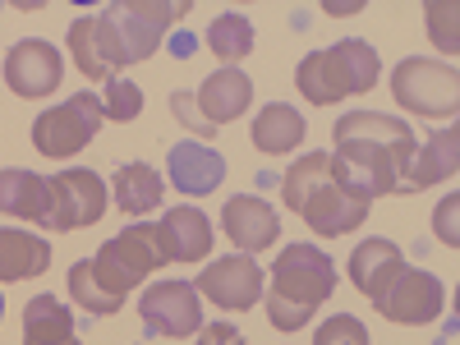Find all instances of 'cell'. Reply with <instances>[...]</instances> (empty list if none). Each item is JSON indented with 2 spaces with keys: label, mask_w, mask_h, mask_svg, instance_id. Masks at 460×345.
I'll return each instance as SVG.
<instances>
[{
  "label": "cell",
  "mask_w": 460,
  "mask_h": 345,
  "mask_svg": "<svg viewBox=\"0 0 460 345\" xmlns=\"http://www.w3.org/2000/svg\"><path fill=\"white\" fill-rule=\"evenodd\" d=\"M281 199L314 235H327V240L359 230L368 208H373L368 189L350 175V166L336 152H309V157H299L281 180Z\"/></svg>",
  "instance_id": "obj_1"
},
{
  "label": "cell",
  "mask_w": 460,
  "mask_h": 345,
  "mask_svg": "<svg viewBox=\"0 0 460 345\" xmlns=\"http://www.w3.org/2000/svg\"><path fill=\"white\" fill-rule=\"evenodd\" d=\"M414 129L377 111H350L336 125V157L368 189V199L401 194V175L414 157Z\"/></svg>",
  "instance_id": "obj_2"
},
{
  "label": "cell",
  "mask_w": 460,
  "mask_h": 345,
  "mask_svg": "<svg viewBox=\"0 0 460 345\" xmlns=\"http://www.w3.org/2000/svg\"><path fill=\"white\" fill-rule=\"evenodd\" d=\"M336 290V262L318 244H290L272 262V290H267V323L277 332L309 327L314 314Z\"/></svg>",
  "instance_id": "obj_3"
},
{
  "label": "cell",
  "mask_w": 460,
  "mask_h": 345,
  "mask_svg": "<svg viewBox=\"0 0 460 345\" xmlns=\"http://www.w3.org/2000/svg\"><path fill=\"white\" fill-rule=\"evenodd\" d=\"M377 69H382L377 51L368 42H359V37H345V42H336L327 51H309V56H304L295 84H299V93H304L309 106H332L341 97L373 93Z\"/></svg>",
  "instance_id": "obj_4"
},
{
  "label": "cell",
  "mask_w": 460,
  "mask_h": 345,
  "mask_svg": "<svg viewBox=\"0 0 460 345\" xmlns=\"http://www.w3.org/2000/svg\"><path fill=\"white\" fill-rule=\"evenodd\" d=\"M171 262L166 253V240H162V226H147V221H134L125 226L120 235H111L97 253H93V267H97V277L115 290V295H125L147 281L152 272H162V267Z\"/></svg>",
  "instance_id": "obj_5"
},
{
  "label": "cell",
  "mask_w": 460,
  "mask_h": 345,
  "mask_svg": "<svg viewBox=\"0 0 460 345\" xmlns=\"http://www.w3.org/2000/svg\"><path fill=\"white\" fill-rule=\"evenodd\" d=\"M102 125H106L102 97L74 93L69 102L51 106L47 115H37V125H32V147L42 152V157H51V162H65V157H74V152H84V147L97 138Z\"/></svg>",
  "instance_id": "obj_6"
},
{
  "label": "cell",
  "mask_w": 460,
  "mask_h": 345,
  "mask_svg": "<svg viewBox=\"0 0 460 345\" xmlns=\"http://www.w3.org/2000/svg\"><path fill=\"white\" fill-rule=\"evenodd\" d=\"M392 93L405 111L414 115H429V120H451L456 106H460V74L442 60H424V56H410L396 65L392 74Z\"/></svg>",
  "instance_id": "obj_7"
},
{
  "label": "cell",
  "mask_w": 460,
  "mask_h": 345,
  "mask_svg": "<svg viewBox=\"0 0 460 345\" xmlns=\"http://www.w3.org/2000/svg\"><path fill=\"white\" fill-rule=\"evenodd\" d=\"M106 212V184L97 171L74 166L47 180V230H84Z\"/></svg>",
  "instance_id": "obj_8"
},
{
  "label": "cell",
  "mask_w": 460,
  "mask_h": 345,
  "mask_svg": "<svg viewBox=\"0 0 460 345\" xmlns=\"http://www.w3.org/2000/svg\"><path fill=\"white\" fill-rule=\"evenodd\" d=\"M138 314H143V332L147 336H199L203 327V299L194 290V281H157L147 286L138 299Z\"/></svg>",
  "instance_id": "obj_9"
},
{
  "label": "cell",
  "mask_w": 460,
  "mask_h": 345,
  "mask_svg": "<svg viewBox=\"0 0 460 345\" xmlns=\"http://www.w3.org/2000/svg\"><path fill=\"white\" fill-rule=\"evenodd\" d=\"M69 51H74V65H79L84 79L93 84H115V74L129 69L125 60V47H120V32H115L111 14H84L69 23Z\"/></svg>",
  "instance_id": "obj_10"
},
{
  "label": "cell",
  "mask_w": 460,
  "mask_h": 345,
  "mask_svg": "<svg viewBox=\"0 0 460 345\" xmlns=\"http://www.w3.org/2000/svg\"><path fill=\"white\" fill-rule=\"evenodd\" d=\"M65 79V60L51 42L42 37H23V42L10 47L5 56V84L14 88V97L37 102V97H51Z\"/></svg>",
  "instance_id": "obj_11"
},
{
  "label": "cell",
  "mask_w": 460,
  "mask_h": 345,
  "mask_svg": "<svg viewBox=\"0 0 460 345\" xmlns=\"http://www.w3.org/2000/svg\"><path fill=\"white\" fill-rule=\"evenodd\" d=\"M194 290H199L203 299H212L217 309H226V314L258 309V295H262V267H258L249 253L221 258V262L208 267V272H199Z\"/></svg>",
  "instance_id": "obj_12"
},
{
  "label": "cell",
  "mask_w": 460,
  "mask_h": 345,
  "mask_svg": "<svg viewBox=\"0 0 460 345\" xmlns=\"http://www.w3.org/2000/svg\"><path fill=\"white\" fill-rule=\"evenodd\" d=\"M442 309H447L442 281L419 272V267H405V272L396 277V286L377 299V314L387 323H401V327H424V323L442 318Z\"/></svg>",
  "instance_id": "obj_13"
},
{
  "label": "cell",
  "mask_w": 460,
  "mask_h": 345,
  "mask_svg": "<svg viewBox=\"0 0 460 345\" xmlns=\"http://www.w3.org/2000/svg\"><path fill=\"white\" fill-rule=\"evenodd\" d=\"M221 230H226V240L235 244L240 253H262V249L277 244L281 221H277V212L267 208L262 199L240 194V199H230V203L221 208Z\"/></svg>",
  "instance_id": "obj_14"
},
{
  "label": "cell",
  "mask_w": 460,
  "mask_h": 345,
  "mask_svg": "<svg viewBox=\"0 0 460 345\" xmlns=\"http://www.w3.org/2000/svg\"><path fill=\"white\" fill-rule=\"evenodd\" d=\"M166 175H171V184L180 189L184 199H208L226 180V157L212 152L208 143H175Z\"/></svg>",
  "instance_id": "obj_15"
},
{
  "label": "cell",
  "mask_w": 460,
  "mask_h": 345,
  "mask_svg": "<svg viewBox=\"0 0 460 345\" xmlns=\"http://www.w3.org/2000/svg\"><path fill=\"white\" fill-rule=\"evenodd\" d=\"M350 286L359 290V295H368L373 304L387 295L392 286H396V277L405 272V258H401V249L392 244V240H364V244H355V253H350Z\"/></svg>",
  "instance_id": "obj_16"
},
{
  "label": "cell",
  "mask_w": 460,
  "mask_h": 345,
  "mask_svg": "<svg viewBox=\"0 0 460 345\" xmlns=\"http://www.w3.org/2000/svg\"><path fill=\"white\" fill-rule=\"evenodd\" d=\"M249 102H253V84H249L244 69H217V74H208L203 88L194 93V106H199V115H203L212 129L240 120V115L249 111Z\"/></svg>",
  "instance_id": "obj_17"
},
{
  "label": "cell",
  "mask_w": 460,
  "mask_h": 345,
  "mask_svg": "<svg viewBox=\"0 0 460 345\" xmlns=\"http://www.w3.org/2000/svg\"><path fill=\"white\" fill-rule=\"evenodd\" d=\"M460 171V134L456 129H438L424 147H414V157L401 175V189L414 194V189H433L442 180H456Z\"/></svg>",
  "instance_id": "obj_18"
},
{
  "label": "cell",
  "mask_w": 460,
  "mask_h": 345,
  "mask_svg": "<svg viewBox=\"0 0 460 345\" xmlns=\"http://www.w3.org/2000/svg\"><path fill=\"white\" fill-rule=\"evenodd\" d=\"M162 240L171 262H203L212 253V221L199 208H171L162 217Z\"/></svg>",
  "instance_id": "obj_19"
},
{
  "label": "cell",
  "mask_w": 460,
  "mask_h": 345,
  "mask_svg": "<svg viewBox=\"0 0 460 345\" xmlns=\"http://www.w3.org/2000/svg\"><path fill=\"white\" fill-rule=\"evenodd\" d=\"M51 267V240L32 230H0V286L32 281Z\"/></svg>",
  "instance_id": "obj_20"
},
{
  "label": "cell",
  "mask_w": 460,
  "mask_h": 345,
  "mask_svg": "<svg viewBox=\"0 0 460 345\" xmlns=\"http://www.w3.org/2000/svg\"><path fill=\"white\" fill-rule=\"evenodd\" d=\"M304 134H309V125H304V115L286 102H272V106H262L258 111V120L249 129L253 147L267 152V157H286V152H295L304 143Z\"/></svg>",
  "instance_id": "obj_21"
},
{
  "label": "cell",
  "mask_w": 460,
  "mask_h": 345,
  "mask_svg": "<svg viewBox=\"0 0 460 345\" xmlns=\"http://www.w3.org/2000/svg\"><path fill=\"white\" fill-rule=\"evenodd\" d=\"M23 345H79L74 314L56 295H37L23 309Z\"/></svg>",
  "instance_id": "obj_22"
},
{
  "label": "cell",
  "mask_w": 460,
  "mask_h": 345,
  "mask_svg": "<svg viewBox=\"0 0 460 345\" xmlns=\"http://www.w3.org/2000/svg\"><path fill=\"white\" fill-rule=\"evenodd\" d=\"M0 212L47 226V180L19 166H5L0 171Z\"/></svg>",
  "instance_id": "obj_23"
},
{
  "label": "cell",
  "mask_w": 460,
  "mask_h": 345,
  "mask_svg": "<svg viewBox=\"0 0 460 345\" xmlns=\"http://www.w3.org/2000/svg\"><path fill=\"white\" fill-rule=\"evenodd\" d=\"M115 208L120 212H129V217H143V212H152L162 199H166V180L152 171L147 162H129V166H120L115 171Z\"/></svg>",
  "instance_id": "obj_24"
},
{
  "label": "cell",
  "mask_w": 460,
  "mask_h": 345,
  "mask_svg": "<svg viewBox=\"0 0 460 345\" xmlns=\"http://www.w3.org/2000/svg\"><path fill=\"white\" fill-rule=\"evenodd\" d=\"M69 295H74V304L79 309H88V314H97V318H115L125 309V295H115L102 277H97V267H93V258H84V262H74L69 267Z\"/></svg>",
  "instance_id": "obj_25"
},
{
  "label": "cell",
  "mask_w": 460,
  "mask_h": 345,
  "mask_svg": "<svg viewBox=\"0 0 460 345\" xmlns=\"http://www.w3.org/2000/svg\"><path fill=\"white\" fill-rule=\"evenodd\" d=\"M208 47L221 60V69H235L244 56H253V23L244 14H221L208 28Z\"/></svg>",
  "instance_id": "obj_26"
},
{
  "label": "cell",
  "mask_w": 460,
  "mask_h": 345,
  "mask_svg": "<svg viewBox=\"0 0 460 345\" xmlns=\"http://www.w3.org/2000/svg\"><path fill=\"white\" fill-rule=\"evenodd\" d=\"M106 14H111L115 32H120V47H125V60H129V65H143V60L157 56V47H162V32H166V28H157V23H147V19L129 14L125 5H111Z\"/></svg>",
  "instance_id": "obj_27"
},
{
  "label": "cell",
  "mask_w": 460,
  "mask_h": 345,
  "mask_svg": "<svg viewBox=\"0 0 460 345\" xmlns=\"http://www.w3.org/2000/svg\"><path fill=\"white\" fill-rule=\"evenodd\" d=\"M138 111H143V88H138V84L115 79V84L106 88V97H102V115H106V120L125 125V120H134Z\"/></svg>",
  "instance_id": "obj_28"
},
{
  "label": "cell",
  "mask_w": 460,
  "mask_h": 345,
  "mask_svg": "<svg viewBox=\"0 0 460 345\" xmlns=\"http://www.w3.org/2000/svg\"><path fill=\"white\" fill-rule=\"evenodd\" d=\"M424 14H429V37H433V47L442 51V56H456V5L447 0H429L424 5Z\"/></svg>",
  "instance_id": "obj_29"
},
{
  "label": "cell",
  "mask_w": 460,
  "mask_h": 345,
  "mask_svg": "<svg viewBox=\"0 0 460 345\" xmlns=\"http://www.w3.org/2000/svg\"><path fill=\"white\" fill-rule=\"evenodd\" d=\"M314 345H373V341H368V332H364V323H359V318L336 314L332 323H323V327H318Z\"/></svg>",
  "instance_id": "obj_30"
},
{
  "label": "cell",
  "mask_w": 460,
  "mask_h": 345,
  "mask_svg": "<svg viewBox=\"0 0 460 345\" xmlns=\"http://www.w3.org/2000/svg\"><path fill=\"white\" fill-rule=\"evenodd\" d=\"M125 10L138 14V19H147V23H157V28H171L175 19L189 14V0H184V5H180V0H171V5H166V0H129Z\"/></svg>",
  "instance_id": "obj_31"
},
{
  "label": "cell",
  "mask_w": 460,
  "mask_h": 345,
  "mask_svg": "<svg viewBox=\"0 0 460 345\" xmlns=\"http://www.w3.org/2000/svg\"><path fill=\"white\" fill-rule=\"evenodd\" d=\"M171 111H175V120L189 129V134H199V138H217L221 129H212L203 115H199V106H194V93H171Z\"/></svg>",
  "instance_id": "obj_32"
},
{
  "label": "cell",
  "mask_w": 460,
  "mask_h": 345,
  "mask_svg": "<svg viewBox=\"0 0 460 345\" xmlns=\"http://www.w3.org/2000/svg\"><path fill=\"white\" fill-rule=\"evenodd\" d=\"M433 230H438V240H442L447 249H460V194H451V199L438 203Z\"/></svg>",
  "instance_id": "obj_33"
},
{
  "label": "cell",
  "mask_w": 460,
  "mask_h": 345,
  "mask_svg": "<svg viewBox=\"0 0 460 345\" xmlns=\"http://www.w3.org/2000/svg\"><path fill=\"white\" fill-rule=\"evenodd\" d=\"M199 345H244L240 327H230V323H203L199 327Z\"/></svg>",
  "instance_id": "obj_34"
},
{
  "label": "cell",
  "mask_w": 460,
  "mask_h": 345,
  "mask_svg": "<svg viewBox=\"0 0 460 345\" xmlns=\"http://www.w3.org/2000/svg\"><path fill=\"white\" fill-rule=\"evenodd\" d=\"M175 56H180V60L194 56V37H189V32H184V37H175Z\"/></svg>",
  "instance_id": "obj_35"
},
{
  "label": "cell",
  "mask_w": 460,
  "mask_h": 345,
  "mask_svg": "<svg viewBox=\"0 0 460 345\" xmlns=\"http://www.w3.org/2000/svg\"><path fill=\"white\" fill-rule=\"evenodd\" d=\"M323 10H327V14H355L359 5H332V0H327V5H323Z\"/></svg>",
  "instance_id": "obj_36"
},
{
  "label": "cell",
  "mask_w": 460,
  "mask_h": 345,
  "mask_svg": "<svg viewBox=\"0 0 460 345\" xmlns=\"http://www.w3.org/2000/svg\"><path fill=\"white\" fill-rule=\"evenodd\" d=\"M0 314H5V299H0Z\"/></svg>",
  "instance_id": "obj_37"
}]
</instances>
